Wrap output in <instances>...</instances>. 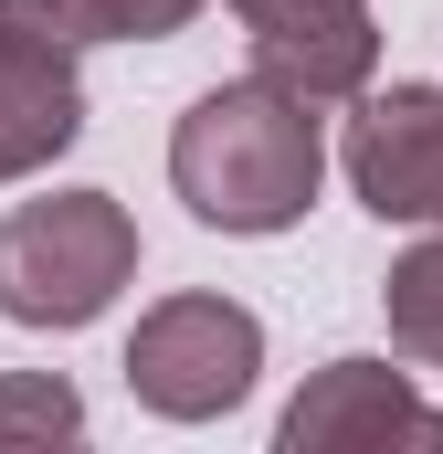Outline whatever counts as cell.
<instances>
[{"instance_id":"1","label":"cell","mask_w":443,"mask_h":454,"mask_svg":"<svg viewBox=\"0 0 443 454\" xmlns=\"http://www.w3.org/2000/svg\"><path fill=\"white\" fill-rule=\"evenodd\" d=\"M169 180H180L190 223L212 232H285L307 223V201L328 180V127L307 96L243 74V85H212L169 127Z\"/></svg>"},{"instance_id":"2","label":"cell","mask_w":443,"mask_h":454,"mask_svg":"<svg viewBox=\"0 0 443 454\" xmlns=\"http://www.w3.org/2000/svg\"><path fill=\"white\" fill-rule=\"evenodd\" d=\"M137 275V223L116 191H53L0 223V317L11 328H85Z\"/></svg>"},{"instance_id":"3","label":"cell","mask_w":443,"mask_h":454,"mask_svg":"<svg viewBox=\"0 0 443 454\" xmlns=\"http://www.w3.org/2000/svg\"><path fill=\"white\" fill-rule=\"evenodd\" d=\"M264 370V317L232 296H159L127 339V391L159 423H222Z\"/></svg>"},{"instance_id":"4","label":"cell","mask_w":443,"mask_h":454,"mask_svg":"<svg viewBox=\"0 0 443 454\" xmlns=\"http://www.w3.org/2000/svg\"><path fill=\"white\" fill-rule=\"evenodd\" d=\"M243 43H253V74L307 96V106H338L369 85L380 64V32H369V0H232Z\"/></svg>"},{"instance_id":"5","label":"cell","mask_w":443,"mask_h":454,"mask_svg":"<svg viewBox=\"0 0 443 454\" xmlns=\"http://www.w3.org/2000/svg\"><path fill=\"white\" fill-rule=\"evenodd\" d=\"M348 191L380 223H443V85H391L359 106Z\"/></svg>"},{"instance_id":"6","label":"cell","mask_w":443,"mask_h":454,"mask_svg":"<svg viewBox=\"0 0 443 454\" xmlns=\"http://www.w3.org/2000/svg\"><path fill=\"white\" fill-rule=\"evenodd\" d=\"M391 434H443L433 412H423V391L391 359H328L285 402V423H275L285 454H348V444H391Z\"/></svg>"},{"instance_id":"7","label":"cell","mask_w":443,"mask_h":454,"mask_svg":"<svg viewBox=\"0 0 443 454\" xmlns=\"http://www.w3.org/2000/svg\"><path fill=\"white\" fill-rule=\"evenodd\" d=\"M85 137V74L64 43L0 21V180H32L53 169L64 148Z\"/></svg>"},{"instance_id":"8","label":"cell","mask_w":443,"mask_h":454,"mask_svg":"<svg viewBox=\"0 0 443 454\" xmlns=\"http://www.w3.org/2000/svg\"><path fill=\"white\" fill-rule=\"evenodd\" d=\"M0 21L85 53V43H169L180 21H201V0H0Z\"/></svg>"},{"instance_id":"9","label":"cell","mask_w":443,"mask_h":454,"mask_svg":"<svg viewBox=\"0 0 443 454\" xmlns=\"http://www.w3.org/2000/svg\"><path fill=\"white\" fill-rule=\"evenodd\" d=\"M380 307H391V339L412 348V359H433V370H443V232H433V243H412V254L391 264Z\"/></svg>"},{"instance_id":"10","label":"cell","mask_w":443,"mask_h":454,"mask_svg":"<svg viewBox=\"0 0 443 454\" xmlns=\"http://www.w3.org/2000/svg\"><path fill=\"white\" fill-rule=\"evenodd\" d=\"M85 402L64 370H0V444H74Z\"/></svg>"}]
</instances>
